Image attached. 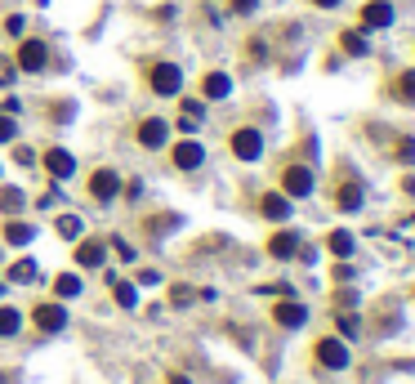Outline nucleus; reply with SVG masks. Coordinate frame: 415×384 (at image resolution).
<instances>
[{"label":"nucleus","instance_id":"f257e3e1","mask_svg":"<svg viewBox=\"0 0 415 384\" xmlns=\"http://www.w3.org/2000/svg\"><path fill=\"white\" fill-rule=\"evenodd\" d=\"M68 322H72V313H68L63 299H41V304L31 308V326H36L41 336H63Z\"/></svg>","mask_w":415,"mask_h":384},{"label":"nucleus","instance_id":"f03ea898","mask_svg":"<svg viewBox=\"0 0 415 384\" xmlns=\"http://www.w3.org/2000/svg\"><path fill=\"white\" fill-rule=\"evenodd\" d=\"M312 362H317L322 371H348L353 353H348L344 336H322V340H312Z\"/></svg>","mask_w":415,"mask_h":384},{"label":"nucleus","instance_id":"7ed1b4c3","mask_svg":"<svg viewBox=\"0 0 415 384\" xmlns=\"http://www.w3.org/2000/svg\"><path fill=\"white\" fill-rule=\"evenodd\" d=\"M312 188H317V175H312V165H304V161L281 165V192H286L290 202H304V197H312Z\"/></svg>","mask_w":415,"mask_h":384},{"label":"nucleus","instance_id":"20e7f679","mask_svg":"<svg viewBox=\"0 0 415 384\" xmlns=\"http://www.w3.org/2000/svg\"><path fill=\"white\" fill-rule=\"evenodd\" d=\"M147 85H152V94H161V98H174L179 90H184V68L170 63V58H157L152 68H147Z\"/></svg>","mask_w":415,"mask_h":384},{"label":"nucleus","instance_id":"39448f33","mask_svg":"<svg viewBox=\"0 0 415 384\" xmlns=\"http://www.w3.org/2000/svg\"><path fill=\"white\" fill-rule=\"evenodd\" d=\"M121 175L112 170V165H98V170H90V179H85V192H90V202H98V206H112L116 197H121Z\"/></svg>","mask_w":415,"mask_h":384},{"label":"nucleus","instance_id":"423d86ee","mask_svg":"<svg viewBox=\"0 0 415 384\" xmlns=\"http://www.w3.org/2000/svg\"><path fill=\"white\" fill-rule=\"evenodd\" d=\"M308 304L300 295H281L277 304H273V326H281V331H304L308 326Z\"/></svg>","mask_w":415,"mask_h":384},{"label":"nucleus","instance_id":"0eeeda50","mask_svg":"<svg viewBox=\"0 0 415 384\" xmlns=\"http://www.w3.org/2000/svg\"><path fill=\"white\" fill-rule=\"evenodd\" d=\"M330 206H335L340 214H357L362 206H367V183H362V179H353V175H348V179H340L335 188H330Z\"/></svg>","mask_w":415,"mask_h":384},{"label":"nucleus","instance_id":"6e6552de","mask_svg":"<svg viewBox=\"0 0 415 384\" xmlns=\"http://www.w3.org/2000/svg\"><path fill=\"white\" fill-rule=\"evenodd\" d=\"M228 147H232V157H237V161L251 165V161L263 157V135L255 125H237V130H232V139H228Z\"/></svg>","mask_w":415,"mask_h":384},{"label":"nucleus","instance_id":"1a4fd4ad","mask_svg":"<svg viewBox=\"0 0 415 384\" xmlns=\"http://www.w3.org/2000/svg\"><path fill=\"white\" fill-rule=\"evenodd\" d=\"M72 259H76V269L80 273H98L107 264V242H98V237H80L72 242Z\"/></svg>","mask_w":415,"mask_h":384},{"label":"nucleus","instance_id":"9d476101","mask_svg":"<svg viewBox=\"0 0 415 384\" xmlns=\"http://www.w3.org/2000/svg\"><path fill=\"white\" fill-rule=\"evenodd\" d=\"M170 165H174V170L179 175H192V170H201V165H206V147L201 143H196V139H179L174 147H170Z\"/></svg>","mask_w":415,"mask_h":384},{"label":"nucleus","instance_id":"9b49d317","mask_svg":"<svg viewBox=\"0 0 415 384\" xmlns=\"http://www.w3.org/2000/svg\"><path fill=\"white\" fill-rule=\"evenodd\" d=\"M304 246V237L295 228H286V224H277L273 228V237L263 242V250H268V259H277V264H286V259H295V250Z\"/></svg>","mask_w":415,"mask_h":384},{"label":"nucleus","instance_id":"f8f14e48","mask_svg":"<svg viewBox=\"0 0 415 384\" xmlns=\"http://www.w3.org/2000/svg\"><path fill=\"white\" fill-rule=\"evenodd\" d=\"M36 161L45 165V175L54 179V183H63V179H72V175H76V157L68 152V147H45Z\"/></svg>","mask_w":415,"mask_h":384},{"label":"nucleus","instance_id":"ddd939ff","mask_svg":"<svg viewBox=\"0 0 415 384\" xmlns=\"http://www.w3.org/2000/svg\"><path fill=\"white\" fill-rule=\"evenodd\" d=\"M259 214H263L268 224H290V214H295V202H290V197L281 192V188H268V192L259 197Z\"/></svg>","mask_w":415,"mask_h":384},{"label":"nucleus","instance_id":"4468645a","mask_svg":"<svg viewBox=\"0 0 415 384\" xmlns=\"http://www.w3.org/2000/svg\"><path fill=\"white\" fill-rule=\"evenodd\" d=\"M139 147H147V152H157V147H165V143H170V125H165L161 121V116H143V121H139Z\"/></svg>","mask_w":415,"mask_h":384},{"label":"nucleus","instance_id":"2eb2a0df","mask_svg":"<svg viewBox=\"0 0 415 384\" xmlns=\"http://www.w3.org/2000/svg\"><path fill=\"white\" fill-rule=\"evenodd\" d=\"M357 27L362 31H379V27H393V5L389 0H367L357 14Z\"/></svg>","mask_w":415,"mask_h":384},{"label":"nucleus","instance_id":"dca6fc26","mask_svg":"<svg viewBox=\"0 0 415 384\" xmlns=\"http://www.w3.org/2000/svg\"><path fill=\"white\" fill-rule=\"evenodd\" d=\"M14 63H19V72H31V76H36V72H45V63H49V45H45V41H23V45H19V58H14Z\"/></svg>","mask_w":415,"mask_h":384},{"label":"nucleus","instance_id":"f3484780","mask_svg":"<svg viewBox=\"0 0 415 384\" xmlns=\"http://www.w3.org/2000/svg\"><path fill=\"white\" fill-rule=\"evenodd\" d=\"M322 246L335 259H353V250H357V242H353V232H348V228H330L326 237H322Z\"/></svg>","mask_w":415,"mask_h":384},{"label":"nucleus","instance_id":"a211bd4d","mask_svg":"<svg viewBox=\"0 0 415 384\" xmlns=\"http://www.w3.org/2000/svg\"><path fill=\"white\" fill-rule=\"evenodd\" d=\"M5 246H31L36 242V224H27V219H19V214H14V219H5Z\"/></svg>","mask_w":415,"mask_h":384},{"label":"nucleus","instance_id":"6ab92c4d","mask_svg":"<svg viewBox=\"0 0 415 384\" xmlns=\"http://www.w3.org/2000/svg\"><path fill=\"white\" fill-rule=\"evenodd\" d=\"M107 291H112V299H116L121 308H139V286H135V281L107 273Z\"/></svg>","mask_w":415,"mask_h":384},{"label":"nucleus","instance_id":"aec40b11","mask_svg":"<svg viewBox=\"0 0 415 384\" xmlns=\"http://www.w3.org/2000/svg\"><path fill=\"white\" fill-rule=\"evenodd\" d=\"M228 94H232V76L228 72H210L201 81V98H210V103H219V98H228Z\"/></svg>","mask_w":415,"mask_h":384},{"label":"nucleus","instance_id":"412c9836","mask_svg":"<svg viewBox=\"0 0 415 384\" xmlns=\"http://www.w3.org/2000/svg\"><path fill=\"white\" fill-rule=\"evenodd\" d=\"M54 232H58L63 242H80V237H85V219H80V214H58Z\"/></svg>","mask_w":415,"mask_h":384},{"label":"nucleus","instance_id":"4be33fe9","mask_svg":"<svg viewBox=\"0 0 415 384\" xmlns=\"http://www.w3.org/2000/svg\"><path fill=\"white\" fill-rule=\"evenodd\" d=\"M80 291H85L80 273H58V277H54V299H76Z\"/></svg>","mask_w":415,"mask_h":384},{"label":"nucleus","instance_id":"5701e85b","mask_svg":"<svg viewBox=\"0 0 415 384\" xmlns=\"http://www.w3.org/2000/svg\"><path fill=\"white\" fill-rule=\"evenodd\" d=\"M23 206H27V192L23 188H14V183H9V188H0V214H9V219H14V214H23Z\"/></svg>","mask_w":415,"mask_h":384},{"label":"nucleus","instance_id":"b1692460","mask_svg":"<svg viewBox=\"0 0 415 384\" xmlns=\"http://www.w3.org/2000/svg\"><path fill=\"white\" fill-rule=\"evenodd\" d=\"M23 331V313L14 304H0V340H14Z\"/></svg>","mask_w":415,"mask_h":384},{"label":"nucleus","instance_id":"393cba45","mask_svg":"<svg viewBox=\"0 0 415 384\" xmlns=\"http://www.w3.org/2000/svg\"><path fill=\"white\" fill-rule=\"evenodd\" d=\"M36 273H41L36 259H27V255L9 264V281H14V286H27V281H36Z\"/></svg>","mask_w":415,"mask_h":384},{"label":"nucleus","instance_id":"a878e982","mask_svg":"<svg viewBox=\"0 0 415 384\" xmlns=\"http://www.w3.org/2000/svg\"><path fill=\"white\" fill-rule=\"evenodd\" d=\"M340 45H344V54H353V58H367V54H371L367 31H344V36H340Z\"/></svg>","mask_w":415,"mask_h":384},{"label":"nucleus","instance_id":"bb28decb","mask_svg":"<svg viewBox=\"0 0 415 384\" xmlns=\"http://www.w3.org/2000/svg\"><path fill=\"white\" fill-rule=\"evenodd\" d=\"M393 98H397V103H406V108H415V72H402L393 81Z\"/></svg>","mask_w":415,"mask_h":384},{"label":"nucleus","instance_id":"cd10ccee","mask_svg":"<svg viewBox=\"0 0 415 384\" xmlns=\"http://www.w3.org/2000/svg\"><path fill=\"white\" fill-rule=\"evenodd\" d=\"M330 281H335V286H348V281H357V269L348 259H340V264H330Z\"/></svg>","mask_w":415,"mask_h":384},{"label":"nucleus","instance_id":"c85d7f7f","mask_svg":"<svg viewBox=\"0 0 415 384\" xmlns=\"http://www.w3.org/2000/svg\"><path fill=\"white\" fill-rule=\"evenodd\" d=\"M192 299H196V291L184 286V281H179V286H170V308H188Z\"/></svg>","mask_w":415,"mask_h":384},{"label":"nucleus","instance_id":"c756f323","mask_svg":"<svg viewBox=\"0 0 415 384\" xmlns=\"http://www.w3.org/2000/svg\"><path fill=\"white\" fill-rule=\"evenodd\" d=\"M335 326H340V336H348V340L362 336V317H353V313H340V317H335Z\"/></svg>","mask_w":415,"mask_h":384},{"label":"nucleus","instance_id":"7c9ffc66","mask_svg":"<svg viewBox=\"0 0 415 384\" xmlns=\"http://www.w3.org/2000/svg\"><path fill=\"white\" fill-rule=\"evenodd\" d=\"M14 81H19V63H14V58H0V90H9Z\"/></svg>","mask_w":415,"mask_h":384},{"label":"nucleus","instance_id":"2f4dec72","mask_svg":"<svg viewBox=\"0 0 415 384\" xmlns=\"http://www.w3.org/2000/svg\"><path fill=\"white\" fill-rule=\"evenodd\" d=\"M14 139H19V121L0 112V143H14Z\"/></svg>","mask_w":415,"mask_h":384},{"label":"nucleus","instance_id":"473e14b6","mask_svg":"<svg viewBox=\"0 0 415 384\" xmlns=\"http://www.w3.org/2000/svg\"><path fill=\"white\" fill-rule=\"evenodd\" d=\"M58 202H63V188H58V183H49V188L36 197V206H41V210H45V206H58Z\"/></svg>","mask_w":415,"mask_h":384},{"label":"nucleus","instance_id":"72a5a7b5","mask_svg":"<svg viewBox=\"0 0 415 384\" xmlns=\"http://www.w3.org/2000/svg\"><path fill=\"white\" fill-rule=\"evenodd\" d=\"M397 161H402V165H415V139H397Z\"/></svg>","mask_w":415,"mask_h":384},{"label":"nucleus","instance_id":"f704fd0d","mask_svg":"<svg viewBox=\"0 0 415 384\" xmlns=\"http://www.w3.org/2000/svg\"><path fill=\"white\" fill-rule=\"evenodd\" d=\"M0 31H9V36H23V31H27V19H23V14H14V19H5V27H0Z\"/></svg>","mask_w":415,"mask_h":384},{"label":"nucleus","instance_id":"c9c22d12","mask_svg":"<svg viewBox=\"0 0 415 384\" xmlns=\"http://www.w3.org/2000/svg\"><path fill=\"white\" fill-rule=\"evenodd\" d=\"M330 299H335V308H353V304H357V291H348V286H344V291H335Z\"/></svg>","mask_w":415,"mask_h":384},{"label":"nucleus","instance_id":"e433bc0d","mask_svg":"<svg viewBox=\"0 0 415 384\" xmlns=\"http://www.w3.org/2000/svg\"><path fill=\"white\" fill-rule=\"evenodd\" d=\"M14 161H19L23 170H31V165H36V152H31V147H14Z\"/></svg>","mask_w":415,"mask_h":384},{"label":"nucleus","instance_id":"4c0bfd02","mask_svg":"<svg viewBox=\"0 0 415 384\" xmlns=\"http://www.w3.org/2000/svg\"><path fill=\"white\" fill-rule=\"evenodd\" d=\"M139 286H161V273L157 269H139Z\"/></svg>","mask_w":415,"mask_h":384},{"label":"nucleus","instance_id":"58836bf2","mask_svg":"<svg viewBox=\"0 0 415 384\" xmlns=\"http://www.w3.org/2000/svg\"><path fill=\"white\" fill-rule=\"evenodd\" d=\"M259 9V0H232V14H241V19H246V14H255Z\"/></svg>","mask_w":415,"mask_h":384},{"label":"nucleus","instance_id":"ea45409f","mask_svg":"<svg viewBox=\"0 0 415 384\" xmlns=\"http://www.w3.org/2000/svg\"><path fill=\"white\" fill-rule=\"evenodd\" d=\"M112 250H116L121 259H135V246H130V242H116V237H112Z\"/></svg>","mask_w":415,"mask_h":384},{"label":"nucleus","instance_id":"a19ab883","mask_svg":"<svg viewBox=\"0 0 415 384\" xmlns=\"http://www.w3.org/2000/svg\"><path fill=\"white\" fill-rule=\"evenodd\" d=\"M0 112H5V116H19V112H23V103H19V98H14V94H9V98H5V103H0Z\"/></svg>","mask_w":415,"mask_h":384},{"label":"nucleus","instance_id":"79ce46f5","mask_svg":"<svg viewBox=\"0 0 415 384\" xmlns=\"http://www.w3.org/2000/svg\"><path fill=\"white\" fill-rule=\"evenodd\" d=\"M165 384H192V380L184 371H165Z\"/></svg>","mask_w":415,"mask_h":384},{"label":"nucleus","instance_id":"37998d69","mask_svg":"<svg viewBox=\"0 0 415 384\" xmlns=\"http://www.w3.org/2000/svg\"><path fill=\"white\" fill-rule=\"evenodd\" d=\"M312 5H317V9H335L340 0H312Z\"/></svg>","mask_w":415,"mask_h":384},{"label":"nucleus","instance_id":"c03bdc74","mask_svg":"<svg viewBox=\"0 0 415 384\" xmlns=\"http://www.w3.org/2000/svg\"><path fill=\"white\" fill-rule=\"evenodd\" d=\"M411 228H415V219H411Z\"/></svg>","mask_w":415,"mask_h":384},{"label":"nucleus","instance_id":"a18cd8bd","mask_svg":"<svg viewBox=\"0 0 415 384\" xmlns=\"http://www.w3.org/2000/svg\"><path fill=\"white\" fill-rule=\"evenodd\" d=\"M411 299H415V291H411Z\"/></svg>","mask_w":415,"mask_h":384}]
</instances>
